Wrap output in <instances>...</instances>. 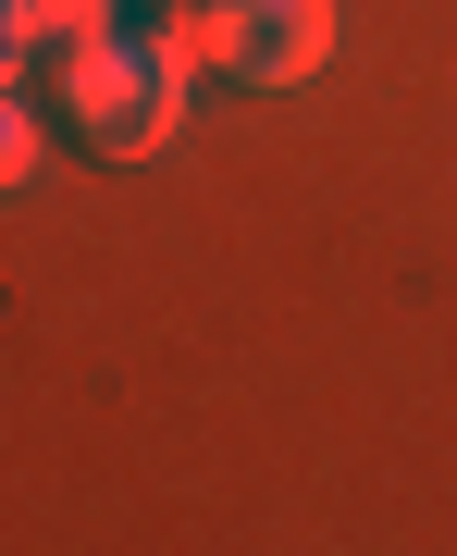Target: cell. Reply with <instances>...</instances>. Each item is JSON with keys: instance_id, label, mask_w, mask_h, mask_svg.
Segmentation results:
<instances>
[{"instance_id": "obj_4", "label": "cell", "mask_w": 457, "mask_h": 556, "mask_svg": "<svg viewBox=\"0 0 457 556\" xmlns=\"http://www.w3.org/2000/svg\"><path fill=\"white\" fill-rule=\"evenodd\" d=\"M38 38H50V25H38V0H0V87L25 75V50H38Z\"/></svg>"}, {"instance_id": "obj_3", "label": "cell", "mask_w": 457, "mask_h": 556, "mask_svg": "<svg viewBox=\"0 0 457 556\" xmlns=\"http://www.w3.org/2000/svg\"><path fill=\"white\" fill-rule=\"evenodd\" d=\"M38 161H50V137H38V112H25L13 87H0V199H25V186H38Z\"/></svg>"}, {"instance_id": "obj_5", "label": "cell", "mask_w": 457, "mask_h": 556, "mask_svg": "<svg viewBox=\"0 0 457 556\" xmlns=\"http://www.w3.org/2000/svg\"><path fill=\"white\" fill-rule=\"evenodd\" d=\"M50 38H87V25H124V0H38Z\"/></svg>"}, {"instance_id": "obj_1", "label": "cell", "mask_w": 457, "mask_h": 556, "mask_svg": "<svg viewBox=\"0 0 457 556\" xmlns=\"http://www.w3.org/2000/svg\"><path fill=\"white\" fill-rule=\"evenodd\" d=\"M186 87H199L186 13L174 25H87V38H62V112H75V137H100L112 161H149L174 137Z\"/></svg>"}, {"instance_id": "obj_2", "label": "cell", "mask_w": 457, "mask_h": 556, "mask_svg": "<svg viewBox=\"0 0 457 556\" xmlns=\"http://www.w3.org/2000/svg\"><path fill=\"white\" fill-rule=\"evenodd\" d=\"M186 38H199V75L284 100V87H309L334 62V0H199Z\"/></svg>"}]
</instances>
